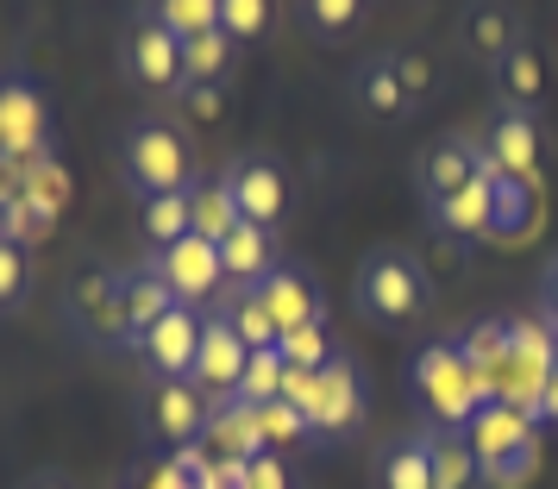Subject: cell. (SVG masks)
I'll use <instances>...</instances> for the list:
<instances>
[{"instance_id": "cell-7", "label": "cell", "mask_w": 558, "mask_h": 489, "mask_svg": "<svg viewBox=\"0 0 558 489\" xmlns=\"http://www.w3.org/2000/svg\"><path fill=\"white\" fill-rule=\"evenodd\" d=\"M120 76L138 88V95H182V38L163 32L138 7L132 26L120 32Z\"/></svg>"}, {"instance_id": "cell-1", "label": "cell", "mask_w": 558, "mask_h": 489, "mask_svg": "<svg viewBox=\"0 0 558 489\" xmlns=\"http://www.w3.org/2000/svg\"><path fill=\"white\" fill-rule=\"evenodd\" d=\"M408 383H414V402L427 414V427L439 433H464L471 420H477L496 395L483 383V370L464 358V345L458 339H433L414 352V370H408Z\"/></svg>"}, {"instance_id": "cell-28", "label": "cell", "mask_w": 558, "mask_h": 489, "mask_svg": "<svg viewBox=\"0 0 558 489\" xmlns=\"http://www.w3.org/2000/svg\"><path fill=\"white\" fill-rule=\"evenodd\" d=\"M138 227H145V239H151V252H163V245H177V239H189V188L182 195H151V201H138Z\"/></svg>"}, {"instance_id": "cell-37", "label": "cell", "mask_w": 558, "mask_h": 489, "mask_svg": "<svg viewBox=\"0 0 558 489\" xmlns=\"http://www.w3.org/2000/svg\"><path fill=\"white\" fill-rule=\"evenodd\" d=\"M539 420L558 427V364H553V377H546V395H539Z\"/></svg>"}, {"instance_id": "cell-36", "label": "cell", "mask_w": 558, "mask_h": 489, "mask_svg": "<svg viewBox=\"0 0 558 489\" xmlns=\"http://www.w3.org/2000/svg\"><path fill=\"white\" fill-rule=\"evenodd\" d=\"M539 302H546V314H553V327H558V252L546 264V277H539Z\"/></svg>"}, {"instance_id": "cell-10", "label": "cell", "mask_w": 558, "mask_h": 489, "mask_svg": "<svg viewBox=\"0 0 558 489\" xmlns=\"http://www.w3.org/2000/svg\"><path fill=\"white\" fill-rule=\"evenodd\" d=\"M202 308H170L157 314L145 333L132 339V352H138V364H145V377H189L195 370V352H202Z\"/></svg>"}, {"instance_id": "cell-31", "label": "cell", "mask_w": 558, "mask_h": 489, "mask_svg": "<svg viewBox=\"0 0 558 489\" xmlns=\"http://www.w3.org/2000/svg\"><path fill=\"white\" fill-rule=\"evenodd\" d=\"M282 358H289V370H320V364L332 358L327 352V333L320 327H302V333H282V345H277Z\"/></svg>"}, {"instance_id": "cell-32", "label": "cell", "mask_w": 558, "mask_h": 489, "mask_svg": "<svg viewBox=\"0 0 558 489\" xmlns=\"http://www.w3.org/2000/svg\"><path fill=\"white\" fill-rule=\"evenodd\" d=\"M26 277H32V270H26V252H20L13 239H0V314L26 302Z\"/></svg>"}, {"instance_id": "cell-23", "label": "cell", "mask_w": 558, "mask_h": 489, "mask_svg": "<svg viewBox=\"0 0 558 489\" xmlns=\"http://www.w3.org/2000/svg\"><path fill=\"white\" fill-rule=\"evenodd\" d=\"M371 13V0H295V26L314 38V45H339L352 38Z\"/></svg>"}, {"instance_id": "cell-24", "label": "cell", "mask_w": 558, "mask_h": 489, "mask_svg": "<svg viewBox=\"0 0 558 489\" xmlns=\"http://www.w3.org/2000/svg\"><path fill=\"white\" fill-rule=\"evenodd\" d=\"M427 439H433V489H483V464L471 452V439L439 433V427H427Z\"/></svg>"}, {"instance_id": "cell-2", "label": "cell", "mask_w": 558, "mask_h": 489, "mask_svg": "<svg viewBox=\"0 0 558 489\" xmlns=\"http://www.w3.org/2000/svg\"><path fill=\"white\" fill-rule=\"evenodd\" d=\"M427 264L414 258L408 245H377V252H364V264H357V283H352V302L357 314L371 320V327H383V333H402V327H414L421 314H427Z\"/></svg>"}, {"instance_id": "cell-17", "label": "cell", "mask_w": 558, "mask_h": 489, "mask_svg": "<svg viewBox=\"0 0 558 489\" xmlns=\"http://www.w3.org/2000/svg\"><path fill=\"white\" fill-rule=\"evenodd\" d=\"M220 264H227V289H257L270 270H277V232L270 227H252V220H239V227L220 239Z\"/></svg>"}, {"instance_id": "cell-16", "label": "cell", "mask_w": 558, "mask_h": 489, "mask_svg": "<svg viewBox=\"0 0 558 489\" xmlns=\"http://www.w3.org/2000/svg\"><path fill=\"white\" fill-rule=\"evenodd\" d=\"M257 295H264V308H270V320H277V333H302V327H320V289H314V277H307L302 264H277L264 283H257Z\"/></svg>"}, {"instance_id": "cell-3", "label": "cell", "mask_w": 558, "mask_h": 489, "mask_svg": "<svg viewBox=\"0 0 558 489\" xmlns=\"http://www.w3.org/2000/svg\"><path fill=\"white\" fill-rule=\"evenodd\" d=\"M195 145H189V132L177 120H132L120 132V182H126L138 201H151V195H182V188H195Z\"/></svg>"}, {"instance_id": "cell-15", "label": "cell", "mask_w": 558, "mask_h": 489, "mask_svg": "<svg viewBox=\"0 0 558 489\" xmlns=\"http://www.w3.org/2000/svg\"><path fill=\"white\" fill-rule=\"evenodd\" d=\"M477 176H483V138L452 132V138L427 145V151H421V201H427V213L439 201H452L458 188H471Z\"/></svg>"}, {"instance_id": "cell-11", "label": "cell", "mask_w": 558, "mask_h": 489, "mask_svg": "<svg viewBox=\"0 0 558 489\" xmlns=\"http://www.w3.org/2000/svg\"><path fill=\"white\" fill-rule=\"evenodd\" d=\"M245 364H252V345L232 333V320L220 308L202 320V352H195V370H189V383L202 389L207 402H239V377H245Z\"/></svg>"}, {"instance_id": "cell-35", "label": "cell", "mask_w": 558, "mask_h": 489, "mask_svg": "<svg viewBox=\"0 0 558 489\" xmlns=\"http://www.w3.org/2000/svg\"><path fill=\"white\" fill-rule=\"evenodd\" d=\"M239 484L245 489H282V477H277V464L270 459H257V464H239Z\"/></svg>"}, {"instance_id": "cell-21", "label": "cell", "mask_w": 558, "mask_h": 489, "mask_svg": "<svg viewBox=\"0 0 558 489\" xmlns=\"http://www.w3.org/2000/svg\"><path fill=\"white\" fill-rule=\"evenodd\" d=\"M189 227H195V239H207V245H220V239L239 227V207H232L227 176H195V188H189Z\"/></svg>"}, {"instance_id": "cell-13", "label": "cell", "mask_w": 558, "mask_h": 489, "mask_svg": "<svg viewBox=\"0 0 558 489\" xmlns=\"http://www.w3.org/2000/svg\"><path fill=\"white\" fill-rule=\"evenodd\" d=\"M483 151H489V163H496L502 182H521V188L539 195V120H533V113L496 107V120L483 132Z\"/></svg>"}, {"instance_id": "cell-5", "label": "cell", "mask_w": 558, "mask_h": 489, "mask_svg": "<svg viewBox=\"0 0 558 489\" xmlns=\"http://www.w3.org/2000/svg\"><path fill=\"white\" fill-rule=\"evenodd\" d=\"M282 402L307 420V433H352L364 420V383H357L352 358H339V352L320 370H289Z\"/></svg>"}, {"instance_id": "cell-25", "label": "cell", "mask_w": 558, "mask_h": 489, "mask_svg": "<svg viewBox=\"0 0 558 489\" xmlns=\"http://www.w3.org/2000/svg\"><path fill=\"white\" fill-rule=\"evenodd\" d=\"M145 13H151L163 32H177L182 45L220 32V0H145Z\"/></svg>"}, {"instance_id": "cell-14", "label": "cell", "mask_w": 558, "mask_h": 489, "mask_svg": "<svg viewBox=\"0 0 558 489\" xmlns=\"http://www.w3.org/2000/svg\"><path fill=\"white\" fill-rule=\"evenodd\" d=\"M45 138H51L45 88L32 76H0V151L26 157V151H45Z\"/></svg>"}, {"instance_id": "cell-26", "label": "cell", "mask_w": 558, "mask_h": 489, "mask_svg": "<svg viewBox=\"0 0 558 489\" xmlns=\"http://www.w3.org/2000/svg\"><path fill=\"white\" fill-rule=\"evenodd\" d=\"M220 314L232 320V333L245 339L252 352H270V345H282L277 320H270V308H264V295H257V289H232L227 308H220Z\"/></svg>"}, {"instance_id": "cell-33", "label": "cell", "mask_w": 558, "mask_h": 489, "mask_svg": "<svg viewBox=\"0 0 558 489\" xmlns=\"http://www.w3.org/2000/svg\"><path fill=\"white\" fill-rule=\"evenodd\" d=\"M389 57H396V70H402V88H408V101L421 107V101L433 95V63H427L421 51H389Z\"/></svg>"}, {"instance_id": "cell-20", "label": "cell", "mask_w": 558, "mask_h": 489, "mask_svg": "<svg viewBox=\"0 0 558 489\" xmlns=\"http://www.w3.org/2000/svg\"><path fill=\"white\" fill-rule=\"evenodd\" d=\"M496 95H502L508 113H533V107L546 101V57H539L533 38H521V45L496 63Z\"/></svg>"}, {"instance_id": "cell-9", "label": "cell", "mask_w": 558, "mask_h": 489, "mask_svg": "<svg viewBox=\"0 0 558 489\" xmlns=\"http://www.w3.org/2000/svg\"><path fill=\"white\" fill-rule=\"evenodd\" d=\"M232 188V207H239V220H252V227H270L277 232V220L289 213V201H295V188H289V170H282L270 151H239L220 170Z\"/></svg>"}, {"instance_id": "cell-30", "label": "cell", "mask_w": 558, "mask_h": 489, "mask_svg": "<svg viewBox=\"0 0 558 489\" xmlns=\"http://www.w3.org/2000/svg\"><path fill=\"white\" fill-rule=\"evenodd\" d=\"M232 51H239V45H232L227 32L189 38V45H182V88H189V82H220L227 76V63H232Z\"/></svg>"}, {"instance_id": "cell-27", "label": "cell", "mask_w": 558, "mask_h": 489, "mask_svg": "<svg viewBox=\"0 0 558 489\" xmlns=\"http://www.w3.org/2000/svg\"><path fill=\"white\" fill-rule=\"evenodd\" d=\"M282 383H289V358H282L277 345L270 352H252L245 377H239V408H270V402H282Z\"/></svg>"}, {"instance_id": "cell-4", "label": "cell", "mask_w": 558, "mask_h": 489, "mask_svg": "<svg viewBox=\"0 0 558 489\" xmlns=\"http://www.w3.org/2000/svg\"><path fill=\"white\" fill-rule=\"evenodd\" d=\"M471 452L483 464V484L489 489H521L533 477V459H539V439H533V414L514 408V402H489V408L464 427Z\"/></svg>"}, {"instance_id": "cell-38", "label": "cell", "mask_w": 558, "mask_h": 489, "mask_svg": "<svg viewBox=\"0 0 558 489\" xmlns=\"http://www.w3.org/2000/svg\"><path fill=\"white\" fill-rule=\"evenodd\" d=\"M26 489H70V484H63V477H51V470H45V477H32Z\"/></svg>"}, {"instance_id": "cell-29", "label": "cell", "mask_w": 558, "mask_h": 489, "mask_svg": "<svg viewBox=\"0 0 558 489\" xmlns=\"http://www.w3.org/2000/svg\"><path fill=\"white\" fill-rule=\"evenodd\" d=\"M220 32H227L239 51L245 45H264L277 32V0H220Z\"/></svg>"}, {"instance_id": "cell-18", "label": "cell", "mask_w": 558, "mask_h": 489, "mask_svg": "<svg viewBox=\"0 0 558 489\" xmlns=\"http://www.w3.org/2000/svg\"><path fill=\"white\" fill-rule=\"evenodd\" d=\"M521 38H527V32H521V13H514L508 0H477V7L464 13V45H471V57L489 63V70H496Z\"/></svg>"}, {"instance_id": "cell-8", "label": "cell", "mask_w": 558, "mask_h": 489, "mask_svg": "<svg viewBox=\"0 0 558 489\" xmlns=\"http://www.w3.org/2000/svg\"><path fill=\"white\" fill-rule=\"evenodd\" d=\"M145 270L177 295L182 308H207L214 295H227V264H220V245H207V239H195V232L177 239V245H163V252H151Z\"/></svg>"}, {"instance_id": "cell-6", "label": "cell", "mask_w": 558, "mask_h": 489, "mask_svg": "<svg viewBox=\"0 0 558 489\" xmlns=\"http://www.w3.org/2000/svg\"><path fill=\"white\" fill-rule=\"evenodd\" d=\"M553 364H558V345H553L546 327L508 320L502 358H496V370H489V395H496V402H514V408H527L533 420H539V395H546Z\"/></svg>"}, {"instance_id": "cell-22", "label": "cell", "mask_w": 558, "mask_h": 489, "mask_svg": "<svg viewBox=\"0 0 558 489\" xmlns=\"http://www.w3.org/2000/svg\"><path fill=\"white\" fill-rule=\"evenodd\" d=\"M377 489H433V439L408 433L377 459Z\"/></svg>"}, {"instance_id": "cell-19", "label": "cell", "mask_w": 558, "mask_h": 489, "mask_svg": "<svg viewBox=\"0 0 558 489\" xmlns=\"http://www.w3.org/2000/svg\"><path fill=\"white\" fill-rule=\"evenodd\" d=\"M352 101H357L364 120H408V113H414L396 57H371V63L357 70V76H352Z\"/></svg>"}, {"instance_id": "cell-34", "label": "cell", "mask_w": 558, "mask_h": 489, "mask_svg": "<svg viewBox=\"0 0 558 489\" xmlns=\"http://www.w3.org/2000/svg\"><path fill=\"white\" fill-rule=\"evenodd\" d=\"M182 101L195 107L202 120H214V113H220V82H189V88H182Z\"/></svg>"}, {"instance_id": "cell-12", "label": "cell", "mask_w": 558, "mask_h": 489, "mask_svg": "<svg viewBox=\"0 0 558 489\" xmlns=\"http://www.w3.org/2000/svg\"><path fill=\"white\" fill-rule=\"evenodd\" d=\"M145 414H151L157 439H170V445H189V439L207 433V420H214V408H207V395L189 377H145Z\"/></svg>"}]
</instances>
